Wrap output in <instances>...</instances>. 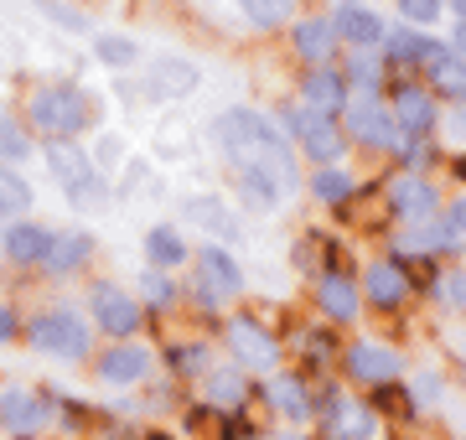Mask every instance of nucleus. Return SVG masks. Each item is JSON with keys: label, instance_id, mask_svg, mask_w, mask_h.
I'll use <instances>...</instances> for the list:
<instances>
[{"label": "nucleus", "instance_id": "1", "mask_svg": "<svg viewBox=\"0 0 466 440\" xmlns=\"http://www.w3.org/2000/svg\"><path fill=\"white\" fill-rule=\"evenodd\" d=\"M218 140H223V151H228L233 161H259V166L280 171L285 182H290V145L280 140V130H275L265 115H254V109H228V115L218 119Z\"/></svg>", "mask_w": 466, "mask_h": 440}, {"label": "nucleus", "instance_id": "2", "mask_svg": "<svg viewBox=\"0 0 466 440\" xmlns=\"http://www.w3.org/2000/svg\"><path fill=\"white\" fill-rule=\"evenodd\" d=\"M32 125H42L47 135H78L88 125V99L73 84H52L32 99Z\"/></svg>", "mask_w": 466, "mask_h": 440}, {"label": "nucleus", "instance_id": "3", "mask_svg": "<svg viewBox=\"0 0 466 440\" xmlns=\"http://www.w3.org/2000/svg\"><path fill=\"white\" fill-rule=\"evenodd\" d=\"M47 166H52V176L63 182V192L78 207H99V171H94V161H88L84 151H73L67 140H52L47 145Z\"/></svg>", "mask_w": 466, "mask_h": 440}, {"label": "nucleus", "instance_id": "4", "mask_svg": "<svg viewBox=\"0 0 466 440\" xmlns=\"http://www.w3.org/2000/svg\"><path fill=\"white\" fill-rule=\"evenodd\" d=\"M32 337L42 353L52 357H84L88 353V326L73 316V311H52V316H42V322L32 326Z\"/></svg>", "mask_w": 466, "mask_h": 440}, {"label": "nucleus", "instance_id": "5", "mask_svg": "<svg viewBox=\"0 0 466 440\" xmlns=\"http://www.w3.org/2000/svg\"><path fill=\"white\" fill-rule=\"evenodd\" d=\"M285 119H290V130L300 135V145H306L311 161H337V155H342V135L332 130V119H327V115L300 109V115H285Z\"/></svg>", "mask_w": 466, "mask_h": 440}, {"label": "nucleus", "instance_id": "6", "mask_svg": "<svg viewBox=\"0 0 466 440\" xmlns=\"http://www.w3.org/2000/svg\"><path fill=\"white\" fill-rule=\"evenodd\" d=\"M198 270H202V295H208V301H228V295L244 290V275H238V265H233L223 249H202Z\"/></svg>", "mask_w": 466, "mask_h": 440}, {"label": "nucleus", "instance_id": "7", "mask_svg": "<svg viewBox=\"0 0 466 440\" xmlns=\"http://www.w3.org/2000/svg\"><path fill=\"white\" fill-rule=\"evenodd\" d=\"M348 135L363 140V145H400V125H394V115H383L379 104H352L348 115Z\"/></svg>", "mask_w": 466, "mask_h": 440}, {"label": "nucleus", "instance_id": "8", "mask_svg": "<svg viewBox=\"0 0 466 440\" xmlns=\"http://www.w3.org/2000/svg\"><path fill=\"white\" fill-rule=\"evenodd\" d=\"M233 176H238V186H244V197H249L254 207H280V197H285L280 171L259 166V161H233Z\"/></svg>", "mask_w": 466, "mask_h": 440}, {"label": "nucleus", "instance_id": "9", "mask_svg": "<svg viewBox=\"0 0 466 440\" xmlns=\"http://www.w3.org/2000/svg\"><path fill=\"white\" fill-rule=\"evenodd\" d=\"M0 420H5V430H16V435H32V430H42L52 415H47V405H42L36 394L5 389V394H0Z\"/></svg>", "mask_w": 466, "mask_h": 440}, {"label": "nucleus", "instance_id": "10", "mask_svg": "<svg viewBox=\"0 0 466 440\" xmlns=\"http://www.w3.org/2000/svg\"><path fill=\"white\" fill-rule=\"evenodd\" d=\"M389 207L410 223H431L435 218V192L420 176H400V182H389Z\"/></svg>", "mask_w": 466, "mask_h": 440}, {"label": "nucleus", "instance_id": "11", "mask_svg": "<svg viewBox=\"0 0 466 440\" xmlns=\"http://www.w3.org/2000/svg\"><path fill=\"white\" fill-rule=\"evenodd\" d=\"M228 347H233V357L244 363V368H275V342L259 332L254 322H233L228 326Z\"/></svg>", "mask_w": 466, "mask_h": 440}, {"label": "nucleus", "instance_id": "12", "mask_svg": "<svg viewBox=\"0 0 466 440\" xmlns=\"http://www.w3.org/2000/svg\"><path fill=\"white\" fill-rule=\"evenodd\" d=\"M332 32L342 36L352 52H363V47H373V42H383V21L373 16V11H363V5H352V0H348V5L337 11Z\"/></svg>", "mask_w": 466, "mask_h": 440}, {"label": "nucleus", "instance_id": "13", "mask_svg": "<svg viewBox=\"0 0 466 440\" xmlns=\"http://www.w3.org/2000/svg\"><path fill=\"white\" fill-rule=\"evenodd\" d=\"M182 213H187L192 228H208L213 238H238V218H233L228 203H218V197H187Z\"/></svg>", "mask_w": 466, "mask_h": 440}, {"label": "nucleus", "instance_id": "14", "mask_svg": "<svg viewBox=\"0 0 466 440\" xmlns=\"http://www.w3.org/2000/svg\"><path fill=\"white\" fill-rule=\"evenodd\" d=\"M394 125H400V135H425L435 125V104L425 88H400V99H394Z\"/></svg>", "mask_w": 466, "mask_h": 440}, {"label": "nucleus", "instance_id": "15", "mask_svg": "<svg viewBox=\"0 0 466 440\" xmlns=\"http://www.w3.org/2000/svg\"><path fill=\"white\" fill-rule=\"evenodd\" d=\"M94 316H99L109 332H135V322H140L135 301L125 295V290H115V285H99V290H94Z\"/></svg>", "mask_w": 466, "mask_h": 440}, {"label": "nucleus", "instance_id": "16", "mask_svg": "<svg viewBox=\"0 0 466 440\" xmlns=\"http://www.w3.org/2000/svg\"><path fill=\"white\" fill-rule=\"evenodd\" d=\"M150 88L167 94V99H182V94L198 88V68L182 63V57H156V63H150Z\"/></svg>", "mask_w": 466, "mask_h": 440}, {"label": "nucleus", "instance_id": "17", "mask_svg": "<svg viewBox=\"0 0 466 440\" xmlns=\"http://www.w3.org/2000/svg\"><path fill=\"white\" fill-rule=\"evenodd\" d=\"M300 99H306L311 115H332V109H342V73L317 68L306 84H300Z\"/></svg>", "mask_w": 466, "mask_h": 440}, {"label": "nucleus", "instance_id": "18", "mask_svg": "<svg viewBox=\"0 0 466 440\" xmlns=\"http://www.w3.org/2000/svg\"><path fill=\"white\" fill-rule=\"evenodd\" d=\"M146 368H150V353H146V347H115V353H104L99 378H104V384H135Z\"/></svg>", "mask_w": 466, "mask_h": 440}, {"label": "nucleus", "instance_id": "19", "mask_svg": "<svg viewBox=\"0 0 466 440\" xmlns=\"http://www.w3.org/2000/svg\"><path fill=\"white\" fill-rule=\"evenodd\" d=\"M47 249H52V234H47V228H36V223H16V228L5 234V255L21 259V265L47 259Z\"/></svg>", "mask_w": 466, "mask_h": 440}, {"label": "nucleus", "instance_id": "20", "mask_svg": "<svg viewBox=\"0 0 466 440\" xmlns=\"http://www.w3.org/2000/svg\"><path fill=\"white\" fill-rule=\"evenodd\" d=\"M348 363H352V373H358V378H394V373H400V357L383 353L379 342H358Z\"/></svg>", "mask_w": 466, "mask_h": 440}, {"label": "nucleus", "instance_id": "21", "mask_svg": "<svg viewBox=\"0 0 466 440\" xmlns=\"http://www.w3.org/2000/svg\"><path fill=\"white\" fill-rule=\"evenodd\" d=\"M317 295H321V311H327V316H337V322H352V311H358V290H352V280H342V275H327Z\"/></svg>", "mask_w": 466, "mask_h": 440}, {"label": "nucleus", "instance_id": "22", "mask_svg": "<svg viewBox=\"0 0 466 440\" xmlns=\"http://www.w3.org/2000/svg\"><path fill=\"white\" fill-rule=\"evenodd\" d=\"M332 42H337L332 21L311 16V21H300V26H296V52H300V57H311V63H321V57L332 52Z\"/></svg>", "mask_w": 466, "mask_h": 440}, {"label": "nucleus", "instance_id": "23", "mask_svg": "<svg viewBox=\"0 0 466 440\" xmlns=\"http://www.w3.org/2000/svg\"><path fill=\"white\" fill-rule=\"evenodd\" d=\"M146 259H150V265H161V270L182 265V259H187L182 234H177V228H150V234H146Z\"/></svg>", "mask_w": 466, "mask_h": 440}, {"label": "nucleus", "instance_id": "24", "mask_svg": "<svg viewBox=\"0 0 466 440\" xmlns=\"http://www.w3.org/2000/svg\"><path fill=\"white\" fill-rule=\"evenodd\" d=\"M431 68H435V88L451 94V99H461V94H466V63H461V57H451V52L441 47L431 57Z\"/></svg>", "mask_w": 466, "mask_h": 440}, {"label": "nucleus", "instance_id": "25", "mask_svg": "<svg viewBox=\"0 0 466 440\" xmlns=\"http://www.w3.org/2000/svg\"><path fill=\"white\" fill-rule=\"evenodd\" d=\"M26 207H32V186L21 182L16 171L0 166V218H21Z\"/></svg>", "mask_w": 466, "mask_h": 440}, {"label": "nucleus", "instance_id": "26", "mask_svg": "<svg viewBox=\"0 0 466 440\" xmlns=\"http://www.w3.org/2000/svg\"><path fill=\"white\" fill-rule=\"evenodd\" d=\"M368 295H373L379 305L404 301V275L394 270V265H373V270H368Z\"/></svg>", "mask_w": 466, "mask_h": 440}, {"label": "nucleus", "instance_id": "27", "mask_svg": "<svg viewBox=\"0 0 466 440\" xmlns=\"http://www.w3.org/2000/svg\"><path fill=\"white\" fill-rule=\"evenodd\" d=\"M88 249H94V238L88 234H73V238H52V249H47V265L52 270H73V265H84Z\"/></svg>", "mask_w": 466, "mask_h": 440}, {"label": "nucleus", "instance_id": "28", "mask_svg": "<svg viewBox=\"0 0 466 440\" xmlns=\"http://www.w3.org/2000/svg\"><path fill=\"white\" fill-rule=\"evenodd\" d=\"M332 425H337V435H342V440H368V435H373V420H368V409H363V405H348V399H337Z\"/></svg>", "mask_w": 466, "mask_h": 440}, {"label": "nucleus", "instance_id": "29", "mask_svg": "<svg viewBox=\"0 0 466 440\" xmlns=\"http://www.w3.org/2000/svg\"><path fill=\"white\" fill-rule=\"evenodd\" d=\"M269 399H275L280 415H290V420H306V415H311V405H306V394H300L296 378H269Z\"/></svg>", "mask_w": 466, "mask_h": 440}, {"label": "nucleus", "instance_id": "30", "mask_svg": "<svg viewBox=\"0 0 466 440\" xmlns=\"http://www.w3.org/2000/svg\"><path fill=\"white\" fill-rule=\"evenodd\" d=\"M435 52H441V47H435L431 36H415V32H394V36H389V57H394V63H415V57L431 63Z\"/></svg>", "mask_w": 466, "mask_h": 440}, {"label": "nucleus", "instance_id": "31", "mask_svg": "<svg viewBox=\"0 0 466 440\" xmlns=\"http://www.w3.org/2000/svg\"><path fill=\"white\" fill-rule=\"evenodd\" d=\"M238 5H244V16L254 26H280V21H290V5L296 0H238Z\"/></svg>", "mask_w": 466, "mask_h": 440}, {"label": "nucleus", "instance_id": "32", "mask_svg": "<svg viewBox=\"0 0 466 440\" xmlns=\"http://www.w3.org/2000/svg\"><path fill=\"white\" fill-rule=\"evenodd\" d=\"M311 192H317V197H327V203H342V197H352V176L348 171H317V176H311Z\"/></svg>", "mask_w": 466, "mask_h": 440}, {"label": "nucleus", "instance_id": "33", "mask_svg": "<svg viewBox=\"0 0 466 440\" xmlns=\"http://www.w3.org/2000/svg\"><path fill=\"white\" fill-rule=\"evenodd\" d=\"M208 399H213V405H238V399H244V378H238V373H213V378H208Z\"/></svg>", "mask_w": 466, "mask_h": 440}, {"label": "nucleus", "instance_id": "34", "mask_svg": "<svg viewBox=\"0 0 466 440\" xmlns=\"http://www.w3.org/2000/svg\"><path fill=\"white\" fill-rule=\"evenodd\" d=\"M94 52H99L104 63H135V57H140V47H135V42H125V36H99V42H94Z\"/></svg>", "mask_w": 466, "mask_h": 440}, {"label": "nucleus", "instance_id": "35", "mask_svg": "<svg viewBox=\"0 0 466 440\" xmlns=\"http://www.w3.org/2000/svg\"><path fill=\"white\" fill-rule=\"evenodd\" d=\"M0 155H5V161H21V155H26V135H21L16 119H0Z\"/></svg>", "mask_w": 466, "mask_h": 440}, {"label": "nucleus", "instance_id": "36", "mask_svg": "<svg viewBox=\"0 0 466 440\" xmlns=\"http://www.w3.org/2000/svg\"><path fill=\"white\" fill-rule=\"evenodd\" d=\"M441 5H446V0H400L404 21H415V26H435V16H441Z\"/></svg>", "mask_w": 466, "mask_h": 440}, {"label": "nucleus", "instance_id": "37", "mask_svg": "<svg viewBox=\"0 0 466 440\" xmlns=\"http://www.w3.org/2000/svg\"><path fill=\"white\" fill-rule=\"evenodd\" d=\"M352 84H363V88H373L379 84V63H368V57H352V73H348Z\"/></svg>", "mask_w": 466, "mask_h": 440}, {"label": "nucleus", "instance_id": "38", "mask_svg": "<svg viewBox=\"0 0 466 440\" xmlns=\"http://www.w3.org/2000/svg\"><path fill=\"white\" fill-rule=\"evenodd\" d=\"M441 295H446L451 305H466V275H446V280H441Z\"/></svg>", "mask_w": 466, "mask_h": 440}, {"label": "nucleus", "instance_id": "39", "mask_svg": "<svg viewBox=\"0 0 466 440\" xmlns=\"http://www.w3.org/2000/svg\"><path fill=\"white\" fill-rule=\"evenodd\" d=\"M177 363H182V368H192V373H202V363H208V347H182V353H177Z\"/></svg>", "mask_w": 466, "mask_h": 440}, {"label": "nucleus", "instance_id": "40", "mask_svg": "<svg viewBox=\"0 0 466 440\" xmlns=\"http://www.w3.org/2000/svg\"><path fill=\"white\" fill-rule=\"evenodd\" d=\"M119 151H125V140H119V135H104V140H99V161H104V166H115Z\"/></svg>", "mask_w": 466, "mask_h": 440}, {"label": "nucleus", "instance_id": "41", "mask_svg": "<svg viewBox=\"0 0 466 440\" xmlns=\"http://www.w3.org/2000/svg\"><path fill=\"white\" fill-rule=\"evenodd\" d=\"M146 295H150V301H167L171 290H167V280H161V275H150V280H146Z\"/></svg>", "mask_w": 466, "mask_h": 440}, {"label": "nucleus", "instance_id": "42", "mask_svg": "<svg viewBox=\"0 0 466 440\" xmlns=\"http://www.w3.org/2000/svg\"><path fill=\"white\" fill-rule=\"evenodd\" d=\"M415 389H420V399H441V384H435L431 373H425V378H420Z\"/></svg>", "mask_w": 466, "mask_h": 440}, {"label": "nucleus", "instance_id": "43", "mask_svg": "<svg viewBox=\"0 0 466 440\" xmlns=\"http://www.w3.org/2000/svg\"><path fill=\"white\" fill-rule=\"evenodd\" d=\"M11 332H16V322H11V311H5V305H0V342L11 337Z\"/></svg>", "mask_w": 466, "mask_h": 440}, {"label": "nucleus", "instance_id": "44", "mask_svg": "<svg viewBox=\"0 0 466 440\" xmlns=\"http://www.w3.org/2000/svg\"><path fill=\"white\" fill-rule=\"evenodd\" d=\"M456 52H461V57H466V21H461V26H456Z\"/></svg>", "mask_w": 466, "mask_h": 440}, {"label": "nucleus", "instance_id": "45", "mask_svg": "<svg viewBox=\"0 0 466 440\" xmlns=\"http://www.w3.org/2000/svg\"><path fill=\"white\" fill-rule=\"evenodd\" d=\"M456 228L466 234V203H456Z\"/></svg>", "mask_w": 466, "mask_h": 440}, {"label": "nucleus", "instance_id": "46", "mask_svg": "<svg viewBox=\"0 0 466 440\" xmlns=\"http://www.w3.org/2000/svg\"><path fill=\"white\" fill-rule=\"evenodd\" d=\"M456 11H461V21H466V0H456Z\"/></svg>", "mask_w": 466, "mask_h": 440}, {"label": "nucleus", "instance_id": "47", "mask_svg": "<svg viewBox=\"0 0 466 440\" xmlns=\"http://www.w3.org/2000/svg\"><path fill=\"white\" fill-rule=\"evenodd\" d=\"M269 440H290V435H269Z\"/></svg>", "mask_w": 466, "mask_h": 440}]
</instances>
